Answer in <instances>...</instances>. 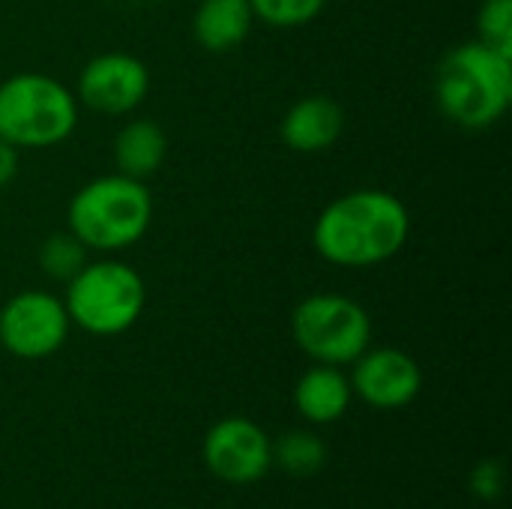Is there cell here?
<instances>
[{
    "label": "cell",
    "mask_w": 512,
    "mask_h": 509,
    "mask_svg": "<svg viewBox=\"0 0 512 509\" xmlns=\"http://www.w3.org/2000/svg\"><path fill=\"white\" fill-rule=\"evenodd\" d=\"M411 234L408 207L387 189H354L330 201L312 228L315 252L348 270L378 267L396 258Z\"/></svg>",
    "instance_id": "6da1fadb"
},
{
    "label": "cell",
    "mask_w": 512,
    "mask_h": 509,
    "mask_svg": "<svg viewBox=\"0 0 512 509\" xmlns=\"http://www.w3.org/2000/svg\"><path fill=\"white\" fill-rule=\"evenodd\" d=\"M435 102L465 132L492 129L512 102V54L480 39L450 48L435 69Z\"/></svg>",
    "instance_id": "7a4b0ae2"
},
{
    "label": "cell",
    "mask_w": 512,
    "mask_h": 509,
    "mask_svg": "<svg viewBox=\"0 0 512 509\" xmlns=\"http://www.w3.org/2000/svg\"><path fill=\"white\" fill-rule=\"evenodd\" d=\"M153 222V195L147 183L105 174L84 183L66 207V231H72L87 252L117 255L135 246Z\"/></svg>",
    "instance_id": "3957f363"
},
{
    "label": "cell",
    "mask_w": 512,
    "mask_h": 509,
    "mask_svg": "<svg viewBox=\"0 0 512 509\" xmlns=\"http://www.w3.org/2000/svg\"><path fill=\"white\" fill-rule=\"evenodd\" d=\"M78 126L75 93L45 72H18L0 84V141L15 150L63 144Z\"/></svg>",
    "instance_id": "277c9868"
},
{
    "label": "cell",
    "mask_w": 512,
    "mask_h": 509,
    "mask_svg": "<svg viewBox=\"0 0 512 509\" xmlns=\"http://www.w3.org/2000/svg\"><path fill=\"white\" fill-rule=\"evenodd\" d=\"M144 279L120 258L87 261L69 282L63 306L69 321L93 336H117L144 312Z\"/></svg>",
    "instance_id": "5b68a950"
},
{
    "label": "cell",
    "mask_w": 512,
    "mask_h": 509,
    "mask_svg": "<svg viewBox=\"0 0 512 509\" xmlns=\"http://www.w3.org/2000/svg\"><path fill=\"white\" fill-rule=\"evenodd\" d=\"M291 330L297 345L312 360L327 366L354 363L372 342L369 312L342 294L306 297L291 315Z\"/></svg>",
    "instance_id": "8992f818"
},
{
    "label": "cell",
    "mask_w": 512,
    "mask_h": 509,
    "mask_svg": "<svg viewBox=\"0 0 512 509\" xmlns=\"http://www.w3.org/2000/svg\"><path fill=\"white\" fill-rule=\"evenodd\" d=\"M69 312L48 291H21L0 309V345L21 360L51 357L69 336Z\"/></svg>",
    "instance_id": "52a82bcc"
},
{
    "label": "cell",
    "mask_w": 512,
    "mask_h": 509,
    "mask_svg": "<svg viewBox=\"0 0 512 509\" xmlns=\"http://www.w3.org/2000/svg\"><path fill=\"white\" fill-rule=\"evenodd\" d=\"M150 93L147 66L123 51H105L84 63L75 81L78 105L99 114H132Z\"/></svg>",
    "instance_id": "ba28073f"
},
{
    "label": "cell",
    "mask_w": 512,
    "mask_h": 509,
    "mask_svg": "<svg viewBox=\"0 0 512 509\" xmlns=\"http://www.w3.org/2000/svg\"><path fill=\"white\" fill-rule=\"evenodd\" d=\"M204 459L219 480L255 483L267 474L273 447L255 423L231 417L210 429L204 441Z\"/></svg>",
    "instance_id": "9c48e42d"
},
{
    "label": "cell",
    "mask_w": 512,
    "mask_h": 509,
    "mask_svg": "<svg viewBox=\"0 0 512 509\" xmlns=\"http://www.w3.org/2000/svg\"><path fill=\"white\" fill-rule=\"evenodd\" d=\"M423 387V375L414 357L396 348H378L363 351L354 360V378L351 390L375 408H402L408 405Z\"/></svg>",
    "instance_id": "30bf717a"
},
{
    "label": "cell",
    "mask_w": 512,
    "mask_h": 509,
    "mask_svg": "<svg viewBox=\"0 0 512 509\" xmlns=\"http://www.w3.org/2000/svg\"><path fill=\"white\" fill-rule=\"evenodd\" d=\"M345 132V111L330 96H303L282 117V141L294 153H324Z\"/></svg>",
    "instance_id": "8fae6325"
},
{
    "label": "cell",
    "mask_w": 512,
    "mask_h": 509,
    "mask_svg": "<svg viewBox=\"0 0 512 509\" xmlns=\"http://www.w3.org/2000/svg\"><path fill=\"white\" fill-rule=\"evenodd\" d=\"M252 24L249 0H201L192 15V36L204 51L225 54L249 39Z\"/></svg>",
    "instance_id": "7c38bea8"
},
{
    "label": "cell",
    "mask_w": 512,
    "mask_h": 509,
    "mask_svg": "<svg viewBox=\"0 0 512 509\" xmlns=\"http://www.w3.org/2000/svg\"><path fill=\"white\" fill-rule=\"evenodd\" d=\"M165 156H168V135L150 117L129 120L114 135V168L123 177L147 183L162 168Z\"/></svg>",
    "instance_id": "4fadbf2b"
},
{
    "label": "cell",
    "mask_w": 512,
    "mask_h": 509,
    "mask_svg": "<svg viewBox=\"0 0 512 509\" xmlns=\"http://www.w3.org/2000/svg\"><path fill=\"white\" fill-rule=\"evenodd\" d=\"M294 405L312 423H333L351 405V381L339 372V366L318 363L297 381Z\"/></svg>",
    "instance_id": "5bb4252c"
},
{
    "label": "cell",
    "mask_w": 512,
    "mask_h": 509,
    "mask_svg": "<svg viewBox=\"0 0 512 509\" xmlns=\"http://www.w3.org/2000/svg\"><path fill=\"white\" fill-rule=\"evenodd\" d=\"M84 264H87V246L72 231L51 234L39 246V267L48 279L69 282Z\"/></svg>",
    "instance_id": "9a60e30c"
},
{
    "label": "cell",
    "mask_w": 512,
    "mask_h": 509,
    "mask_svg": "<svg viewBox=\"0 0 512 509\" xmlns=\"http://www.w3.org/2000/svg\"><path fill=\"white\" fill-rule=\"evenodd\" d=\"M276 459L279 465L294 474V477H312L315 471H321L324 459H327V450L324 444L309 435V432H291L285 435L279 444H276Z\"/></svg>",
    "instance_id": "2e32d148"
},
{
    "label": "cell",
    "mask_w": 512,
    "mask_h": 509,
    "mask_svg": "<svg viewBox=\"0 0 512 509\" xmlns=\"http://www.w3.org/2000/svg\"><path fill=\"white\" fill-rule=\"evenodd\" d=\"M255 21H264L267 27H279V30H291V27H303L309 21H315L327 0H249Z\"/></svg>",
    "instance_id": "e0dca14e"
},
{
    "label": "cell",
    "mask_w": 512,
    "mask_h": 509,
    "mask_svg": "<svg viewBox=\"0 0 512 509\" xmlns=\"http://www.w3.org/2000/svg\"><path fill=\"white\" fill-rule=\"evenodd\" d=\"M477 39L512 54V0H483L477 9Z\"/></svg>",
    "instance_id": "ac0fdd59"
},
{
    "label": "cell",
    "mask_w": 512,
    "mask_h": 509,
    "mask_svg": "<svg viewBox=\"0 0 512 509\" xmlns=\"http://www.w3.org/2000/svg\"><path fill=\"white\" fill-rule=\"evenodd\" d=\"M474 492L477 498L483 501H495L501 492H504V465L501 462H483L477 471H474Z\"/></svg>",
    "instance_id": "d6986e66"
},
{
    "label": "cell",
    "mask_w": 512,
    "mask_h": 509,
    "mask_svg": "<svg viewBox=\"0 0 512 509\" xmlns=\"http://www.w3.org/2000/svg\"><path fill=\"white\" fill-rule=\"evenodd\" d=\"M18 174V150L6 141H0V189L9 186Z\"/></svg>",
    "instance_id": "ffe728a7"
}]
</instances>
